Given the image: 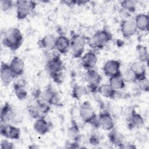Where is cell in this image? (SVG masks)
<instances>
[{"label":"cell","instance_id":"1","mask_svg":"<svg viewBox=\"0 0 149 149\" xmlns=\"http://www.w3.org/2000/svg\"><path fill=\"white\" fill-rule=\"evenodd\" d=\"M23 42V36L20 30L16 27L10 28L4 33L2 44L12 51L18 49Z\"/></svg>","mask_w":149,"mask_h":149},{"label":"cell","instance_id":"2","mask_svg":"<svg viewBox=\"0 0 149 149\" xmlns=\"http://www.w3.org/2000/svg\"><path fill=\"white\" fill-rule=\"evenodd\" d=\"M45 70L56 83H59L62 79L63 64L60 54H55L46 63Z\"/></svg>","mask_w":149,"mask_h":149},{"label":"cell","instance_id":"3","mask_svg":"<svg viewBox=\"0 0 149 149\" xmlns=\"http://www.w3.org/2000/svg\"><path fill=\"white\" fill-rule=\"evenodd\" d=\"M112 39V34L107 30L97 31L91 37L86 38L87 43L93 49H101Z\"/></svg>","mask_w":149,"mask_h":149},{"label":"cell","instance_id":"4","mask_svg":"<svg viewBox=\"0 0 149 149\" xmlns=\"http://www.w3.org/2000/svg\"><path fill=\"white\" fill-rule=\"evenodd\" d=\"M79 116L86 123H89L94 127L98 128V118L88 101L83 102L79 107Z\"/></svg>","mask_w":149,"mask_h":149},{"label":"cell","instance_id":"5","mask_svg":"<svg viewBox=\"0 0 149 149\" xmlns=\"http://www.w3.org/2000/svg\"><path fill=\"white\" fill-rule=\"evenodd\" d=\"M70 40V49L72 57L74 58H81L84 52L85 45L87 42L86 38L79 34L74 33L71 35Z\"/></svg>","mask_w":149,"mask_h":149},{"label":"cell","instance_id":"6","mask_svg":"<svg viewBox=\"0 0 149 149\" xmlns=\"http://www.w3.org/2000/svg\"><path fill=\"white\" fill-rule=\"evenodd\" d=\"M16 8V17L18 20H23L27 18L30 12L33 10L36 3L32 1L19 0L15 2Z\"/></svg>","mask_w":149,"mask_h":149},{"label":"cell","instance_id":"7","mask_svg":"<svg viewBox=\"0 0 149 149\" xmlns=\"http://www.w3.org/2000/svg\"><path fill=\"white\" fill-rule=\"evenodd\" d=\"M84 80L88 84L87 88L91 92H97L102 81V76L95 69L87 70L84 74Z\"/></svg>","mask_w":149,"mask_h":149},{"label":"cell","instance_id":"8","mask_svg":"<svg viewBox=\"0 0 149 149\" xmlns=\"http://www.w3.org/2000/svg\"><path fill=\"white\" fill-rule=\"evenodd\" d=\"M120 30L122 36L128 39L133 36L137 31L134 18H129L121 20L120 24Z\"/></svg>","mask_w":149,"mask_h":149},{"label":"cell","instance_id":"9","mask_svg":"<svg viewBox=\"0 0 149 149\" xmlns=\"http://www.w3.org/2000/svg\"><path fill=\"white\" fill-rule=\"evenodd\" d=\"M0 133L7 139L18 140L20 139L21 131L20 128L10 123H1Z\"/></svg>","mask_w":149,"mask_h":149},{"label":"cell","instance_id":"10","mask_svg":"<svg viewBox=\"0 0 149 149\" xmlns=\"http://www.w3.org/2000/svg\"><path fill=\"white\" fill-rule=\"evenodd\" d=\"M98 127L106 131L114 128V122L111 113L107 111L101 112L98 116Z\"/></svg>","mask_w":149,"mask_h":149},{"label":"cell","instance_id":"11","mask_svg":"<svg viewBox=\"0 0 149 149\" xmlns=\"http://www.w3.org/2000/svg\"><path fill=\"white\" fill-rule=\"evenodd\" d=\"M121 63L118 60L110 59L107 61L104 65L102 70L104 74L109 77L116 75L121 72Z\"/></svg>","mask_w":149,"mask_h":149},{"label":"cell","instance_id":"12","mask_svg":"<svg viewBox=\"0 0 149 149\" xmlns=\"http://www.w3.org/2000/svg\"><path fill=\"white\" fill-rule=\"evenodd\" d=\"M16 116V113L12 105L6 102L1 108L0 113L1 123H9L12 122Z\"/></svg>","mask_w":149,"mask_h":149},{"label":"cell","instance_id":"13","mask_svg":"<svg viewBox=\"0 0 149 149\" xmlns=\"http://www.w3.org/2000/svg\"><path fill=\"white\" fill-rule=\"evenodd\" d=\"M97 61L98 58L94 51L90 50L81 57V65L87 70L94 69L97 63Z\"/></svg>","mask_w":149,"mask_h":149},{"label":"cell","instance_id":"14","mask_svg":"<svg viewBox=\"0 0 149 149\" xmlns=\"http://www.w3.org/2000/svg\"><path fill=\"white\" fill-rule=\"evenodd\" d=\"M0 77L1 81L3 85L7 86L15 79V76L12 72L9 64L1 62L0 69Z\"/></svg>","mask_w":149,"mask_h":149},{"label":"cell","instance_id":"15","mask_svg":"<svg viewBox=\"0 0 149 149\" xmlns=\"http://www.w3.org/2000/svg\"><path fill=\"white\" fill-rule=\"evenodd\" d=\"M130 70L133 74L136 81L140 79L147 77V69L146 63L140 61H135L133 62L130 66Z\"/></svg>","mask_w":149,"mask_h":149},{"label":"cell","instance_id":"16","mask_svg":"<svg viewBox=\"0 0 149 149\" xmlns=\"http://www.w3.org/2000/svg\"><path fill=\"white\" fill-rule=\"evenodd\" d=\"M41 97L51 105H57L59 103V97L57 93L48 85L41 94Z\"/></svg>","mask_w":149,"mask_h":149},{"label":"cell","instance_id":"17","mask_svg":"<svg viewBox=\"0 0 149 149\" xmlns=\"http://www.w3.org/2000/svg\"><path fill=\"white\" fill-rule=\"evenodd\" d=\"M82 134L80 132V129L74 119L71 120L70 126L67 130V136L68 139L72 141H75L80 143L82 139Z\"/></svg>","mask_w":149,"mask_h":149},{"label":"cell","instance_id":"18","mask_svg":"<svg viewBox=\"0 0 149 149\" xmlns=\"http://www.w3.org/2000/svg\"><path fill=\"white\" fill-rule=\"evenodd\" d=\"M70 40L64 35H60L56 38L55 49L60 54H65L70 49Z\"/></svg>","mask_w":149,"mask_h":149},{"label":"cell","instance_id":"19","mask_svg":"<svg viewBox=\"0 0 149 149\" xmlns=\"http://www.w3.org/2000/svg\"><path fill=\"white\" fill-rule=\"evenodd\" d=\"M9 66L16 78L23 74L24 70V63L23 59L20 57L17 56H14L12 59Z\"/></svg>","mask_w":149,"mask_h":149},{"label":"cell","instance_id":"20","mask_svg":"<svg viewBox=\"0 0 149 149\" xmlns=\"http://www.w3.org/2000/svg\"><path fill=\"white\" fill-rule=\"evenodd\" d=\"M34 130L36 133L40 135H44L49 132L51 128V124L48 122L45 116L37 119L33 125Z\"/></svg>","mask_w":149,"mask_h":149},{"label":"cell","instance_id":"21","mask_svg":"<svg viewBox=\"0 0 149 149\" xmlns=\"http://www.w3.org/2000/svg\"><path fill=\"white\" fill-rule=\"evenodd\" d=\"M26 84V82L24 79H20L13 83L15 94L19 100H24L27 97V92L25 88Z\"/></svg>","mask_w":149,"mask_h":149},{"label":"cell","instance_id":"22","mask_svg":"<svg viewBox=\"0 0 149 149\" xmlns=\"http://www.w3.org/2000/svg\"><path fill=\"white\" fill-rule=\"evenodd\" d=\"M108 138L112 144L118 147H120L126 142V138L125 136L115 128L109 131Z\"/></svg>","mask_w":149,"mask_h":149},{"label":"cell","instance_id":"23","mask_svg":"<svg viewBox=\"0 0 149 149\" xmlns=\"http://www.w3.org/2000/svg\"><path fill=\"white\" fill-rule=\"evenodd\" d=\"M144 119L143 116L136 110L132 109L130 113L129 120V127L130 129L134 128H141L144 125Z\"/></svg>","mask_w":149,"mask_h":149},{"label":"cell","instance_id":"24","mask_svg":"<svg viewBox=\"0 0 149 149\" xmlns=\"http://www.w3.org/2000/svg\"><path fill=\"white\" fill-rule=\"evenodd\" d=\"M56 38L53 35L47 34L38 40L37 44L41 48L47 50H53L55 49Z\"/></svg>","mask_w":149,"mask_h":149},{"label":"cell","instance_id":"25","mask_svg":"<svg viewBox=\"0 0 149 149\" xmlns=\"http://www.w3.org/2000/svg\"><path fill=\"white\" fill-rule=\"evenodd\" d=\"M134 20L137 30L142 31H148L149 26V17L148 15L139 13L136 16Z\"/></svg>","mask_w":149,"mask_h":149},{"label":"cell","instance_id":"26","mask_svg":"<svg viewBox=\"0 0 149 149\" xmlns=\"http://www.w3.org/2000/svg\"><path fill=\"white\" fill-rule=\"evenodd\" d=\"M109 84L116 91L124 88L126 82L123 77L122 72L110 77L109 79Z\"/></svg>","mask_w":149,"mask_h":149},{"label":"cell","instance_id":"27","mask_svg":"<svg viewBox=\"0 0 149 149\" xmlns=\"http://www.w3.org/2000/svg\"><path fill=\"white\" fill-rule=\"evenodd\" d=\"M97 92L99 93L102 96L113 99L115 97L116 91L109 84H103L100 85L97 88Z\"/></svg>","mask_w":149,"mask_h":149},{"label":"cell","instance_id":"28","mask_svg":"<svg viewBox=\"0 0 149 149\" xmlns=\"http://www.w3.org/2000/svg\"><path fill=\"white\" fill-rule=\"evenodd\" d=\"M88 93V90L87 87L83 85L76 84L72 88V97L77 100H80L83 97L87 95Z\"/></svg>","mask_w":149,"mask_h":149},{"label":"cell","instance_id":"29","mask_svg":"<svg viewBox=\"0 0 149 149\" xmlns=\"http://www.w3.org/2000/svg\"><path fill=\"white\" fill-rule=\"evenodd\" d=\"M136 54L139 61L148 63L149 55L146 46L140 44L137 45L136 47Z\"/></svg>","mask_w":149,"mask_h":149},{"label":"cell","instance_id":"30","mask_svg":"<svg viewBox=\"0 0 149 149\" xmlns=\"http://www.w3.org/2000/svg\"><path fill=\"white\" fill-rule=\"evenodd\" d=\"M35 105L42 115L47 113L51 109V105L44 100L41 97L37 99Z\"/></svg>","mask_w":149,"mask_h":149},{"label":"cell","instance_id":"31","mask_svg":"<svg viewBox=\"0 0 149 149\" xmlns=\"http://www.w3.org/2000/svg\"><path fill=\"white\" fill-rule=\"evenodd\" d=\"M121 8L127 10L130 13L135 12L136 9V2L133 0H124L120 2Z\"/></svg>","mask_w":149,"mask_h":149},{"label":"cell","instance_id":"32","mask_svg":"<svg viewBox=\"0 0 149 149\" xmlns=\"http://www.w3.org/2000/svg\"><path fill=\"white\" fill-rule=\"evenodd\" d=\"M27 111L30 116L33 119H37L40 117L44 116L35 104L27 106Z\"/></svg>","mask_w":149,"mask_h":149},{"label":"cell","instance_id":"33","mask_svg":"<svg viewBox=\"0 0 149 149\" xmlns=\"http://www.w3.org/2000/svg\"><path fill=\"white\" fill-rule=\"evenodd\" d=\"M139 88L144 92H148L149 90V81L147 77L140 79L136 81Z\"/></svg>","mask_w":149,"mask_h":149},{"label":"cell","instance_id":"34","mask_svg":"<svg viewBox=\"0 0 149 149\" xmlns=\"http://www.w3.org/2000/svg\"><path fill=\"white\" fill-rule=\"evenodd\" d=\"M13 2L10 0H1L0 6L1 9L3 12H6L10 10L13 6Z\"/></svg>","mask_w":149,"mask_h":149},{"label":"cell","instance_id":"35","mask_svg":"<svg viewBox=\"0 0 149 149\" xmlns=\"http://www.w3.org/2000/svg\"><path fill=\"white\" fill-rule=\"evenodd\" d=\"M123 77L125 81V82H136V80L132 73V72L130 71V69H128L126 72H125L123 74H122Z\"/></svg>","mask_w":149,"mask_h":149},{"label":"cell","instance_id":"36","mask_svg":"<svg viewBox=\"0 0 149 149\" xmlns=\"http://www.w3.org/2000/svg\"><path fill=\"white\" fill-rule=\"evenodd\" d=\"M88 142L93 146H97L99 144L100 142L99 135L96 133H92L88 138Z\"/></svg>","mask_w":149,"mask_h":149},{"label":"cell","instance_id":"37","mask_svg":"<svg viewBox=\"0 0 149 149\" xmlns=\"http://www.w3.org/2000/svg\"><path fill=\"white\" fill-rule=\"evenodd\" d=\"M0 148L1 149H13L14 148V145L11 141H9L7 139H5L1 141Z\"/></svg>","mask_w":149,"mask_h":149},{"label":"cell","instance_id":"38","mask_svg":"<svg viewBox=\"0 0 149 149\" xmlns=\"http://www.w3.org/2000/svg\"><path fill=\"white\" fill-rule=\"evenodd\" d=\"M119 13L120 18L122 19V20H126L131 17V13L122 8H120Z\"/></svg>","mask_w":149,"mask_h":149},{"label":"cell","instance_id":"39","mask_svg":"<svg viewBox=\"0 0 149 149\" xmlns=\"http://www.w3.org/2000/svg\"><path fill=\"white\" fill-rule=\"evenodd\" d=\"M120 148H124V149H126V148H129V149H132V148H135L136 146L134 144H132L129 143H127L126 141L120 147Z\"/></svg>","mask_w":149,"mask_h":149},{"label":"cell","instance_id":"40","mask_svg":"<svg viewBox=\"0 0 149 149\" xmlns=\"http://www.w3.org/2000/svg\"><path fill=\"white\" fill-rule=\"evenodd\" d=\"M62 3H63V4H65L66 5L71 7L73 6L74 5H76V1H62Z\"/></svg>","mask_w":149,"mask_h":149},{"label":"cell","instance_id":"41","mask_svg":"<svg viewBox=\"0 0 149 149\" xmlns=\"http://www.w3.org/2000/svg\"><path fill=\"white\" fill-rule=\"evenodd\" d=\"M89 1H83V0H77L76 1V5H86L87 3H88Z\"/></svg>","mask_w":149,"mask_h":149}]
</instances>
